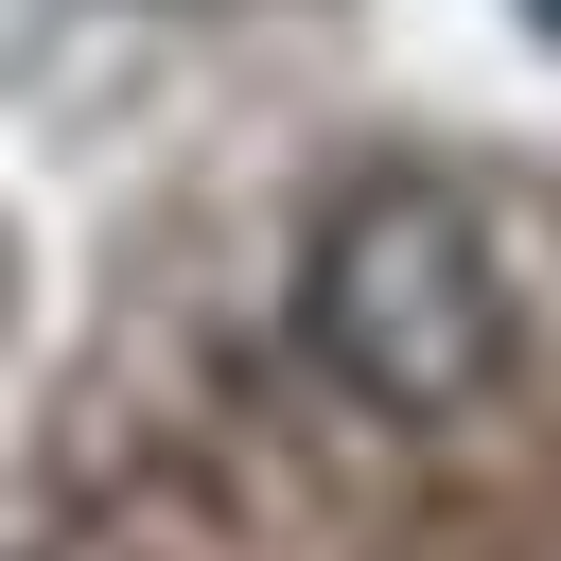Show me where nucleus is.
<instances>
[{
	"label": "nucleus",
	"instance_id": "2",
	"mask_svg": "<svg viewBox=\"0 0 561 561\" xmlns=\"http://www.w3.org/2000/svg\"><path fill=\"white\" fill-rule=\"evenodd\" d=\"M526 18H543V35H561V0H526Z\"/></svg>",
	"mask_w": 561,
	"mask_h": 561
},
{
	"label": "nucleus",
	"instance_id": "1",
	"mask_svg": "<svg viewBox=\"0 0 561 561\" xmlns=\"http://www.w3.org/2000/svg\"><path fill=\"white\" fill-rule=\"evenodd\" d=\"M298 351L386 421H456L508 368V263H491L473 193L456 175H351L298 245Z\"/></svg>",
	"mask_w": 561,
	"mask_h": 561
}]
</instances>
